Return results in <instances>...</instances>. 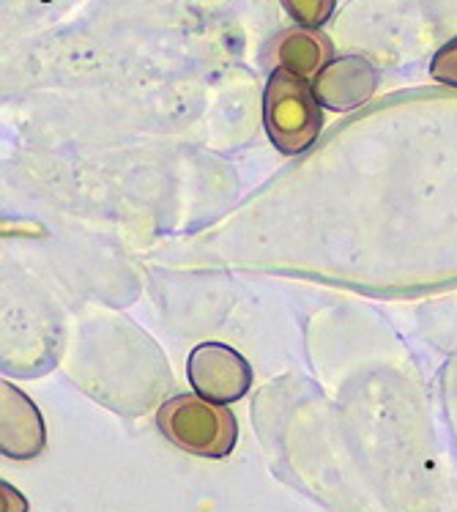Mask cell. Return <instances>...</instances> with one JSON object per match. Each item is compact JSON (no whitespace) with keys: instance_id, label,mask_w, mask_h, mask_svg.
Instances as JSON below:
<instances>
[{"instance_id":"cell-1","label":"cell","mask_w":457,"mask_h":512,"mask_svg":"<svg viewBox=\"0 0 457 512\" xmlns=\"http://www.w3.org/2000/svg\"><path fill=\"white\" fill-rule=\"evenodd\" d=\"M156 425L170 444L198 458H228L239 441V422L225 403L203 395H176L156 411Z\"/></svg>"},{"instance_id":"cell-2","label":"cell","mask_w":457,"mask_h":512,"mask_svg":"<svg viewBox=\"0 0 457 512\" xmlns=\"http://www.w3.org/2000/svg\"><path fill=\"white\" fill-rule=\"evenodd\" d=\"M263 124L282 154H302L318 140L323 126L321 102L304 77L274 69L263 94Z\"/></svg>"},{"instance_id":"cell-3","label":"cell","mask_w":457,"mask_h":512,"mask_svg":"<svg viewBox=\"0 0 457 512\" xmlns=\"http://www.w3.org/2000/svg\"><path fill=\"white\" fill-rule=\"evenodd\" d=\"M189 384L214 403H236L252 387V367L225 343H200L189 354Z\"/></svg>"},{"instance_id":"cell-4","label":"cell","mask_w":457,"mask_h":512,"mask_svg":"<svg viewBox=\"0 0 457 512\" xmlns=\"http://www.w3.org/2000/svg\"><path fill=\"white\" fill-rule=\"evenodd\" d=\"M47 430L39 408L9 381L0 384V452L11 460H33L42 455Z\"/></svg>"},{"instance_id":"cell-5","label":"cell","mask_w":457,"mask_h":512,"mask_svg":"<svg viewBox=\"0 0 457 512\" xmlns=\"http://www.w3.org/2000/svg\"><path fill=\"white\" fill-rule=\"evenodd\" d=\"M375 88H378V72L362 55L334 58L312 85L318 102L334 113H351L356 107L367 105L373 99Z\"/></svg>"},{"instance_id":"cell-6","label":"cell","mask_w":457,"mask_h":512,"mask_svg":"<svg viewBox=\"0 0 457 512\" xmlns=\"http://www.w3.org/2000/svg\"><path fill=\"white\" fill-rule=\"evenodd\" d=\"M271 61L296 77H318L332 63V42L315 28H291L277 36Z\"/></svg>"},{"instance_id":"cell-7","label":"cell","mask_w":457,"mask_h":512,"mask_svg":"<svg viewBox=\"0 0 457 512\" xmlns=\"http://www.w3.org/2000/svg\"><path fill=\"white\" fill-rule=\"evenodd\" d=\"M334 3L337 0H282V6L302 28H321L334 14Z\"/></svg>"},{"instance_id":"cell-8","label":"cell","mask_w":457,"mask_h":512,"mask_svg":"<svg viewBox=\"0 0 457 512\" xmlns=\"http://www.w3.org/2000/svg\"><path fill=\"white\" fill-rule=\"evenodd\" d=\"M430 74L433 80L444 85H452L457 88V39L447 42L430 61Z\"/></svg>"},{"instance_id":"cell-9","label":"cell","mask_w":457,"mask_h":512,"mask_svg":"<svg viewBox=\"0 0 457 512\" xmlns=\"http://www.w3.org/2000/svg\"><path fill=\"white\" fill-rule=\"evenodd\" d=\"M0 493H3V512H28V502L11 488L9 482H0Z\"/></svg>"}]
</instances>
